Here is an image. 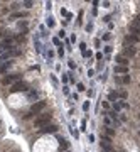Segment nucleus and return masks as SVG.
Wrapping results in <instances>:
<instances>
[{
  "label": "nucleus",
  "mask_w": 140,
  "mask_h": 152,
  "mask_svg": "<svg viewBox=\"0 0 140 152\" xmlns=\"http://www.w3.org/2000/svg\"><path fill=\"white\" fill-rule=\"evenodd\" d=\"M46 105H47V101H37V103H34V105L31 107V110L27 112V115H24V118H25V120H29L31 117H34V115H37L41 110H44V108H46Z\"/></svg>",
  "instance_id": "1"
},
{
  "label": "nucleus",
  "mask_w": 140,
  "mask_h": 152,
  "mask_svg": "<svg viewBox=\"0 0 140 152\" xmlns=\"http://www.w3.org/2000/svg\"><path fill=\"white\" fill-rule=\"evenodd\" d=\"M51 118H52L51 113H42L41 117H37L34 120V127L35 128H39V127H47V123L51 122Z\"/></svg>",
  "instance_id": "2"
},
{
  "label": "nucleus",
  "mask_w": 140,
  "mask_h": 152,
  "mask_svg": "<svg viewBox=\"0 0 140 152\" xmlns=\"http://www.w3.org/2000/svg\"><path fill=\"white\" fill-rule=\"evenodd\" d=\"M29 90V84L25 81H17L10 86V93H19V91H27Z\"/></svg>",
  "instance_id": "3"
},
{
  "label": "nucleus",
  "mask_w": 140,
  "mask_h": 152,
  "mask_svg": "<svg viewBox=\"0 0 140 152\" xmlns=\"http://www.w3.org/2000/svg\"><path fill=\"white\" fill-rule=\"evenodd\" d=\"M17 81H20V73L3 76V79H2V84H3V86H8V84H12V83H17Z\"/></svg>",
  "instance_id": "4"
},
{
  "label": "nucleus",
  "mask_w": 140,
  "mask_h": 152,
  "mask_svg": "<svg viewBox=\"0 0 140 152\" xmlns=\"http://www.w3.org/2000/svg\"><path fill=\"white\" fill-rule=\"evenodd\" d=\"M12 64H14L12 61H5L3 64H0V75H5V73L12 68Z\"/></svg>",
  "instance_id": "5"
},
{
  "label": "nucleus",
  "mask_w": 140,
  "mask_h": 152,
  "mask_svg": "<svg viewBox=\"0 0 140 152\" xmlns=\"http://www.w3.org/2000/svg\"><path fill=\"white\" fill-rule=\"evenodd\" d=\"M115 61H116V66H127V64H128V59H127L125 56H116Z\"/></svg>",
  "instance_id": "6"
},
{
  "label": "nucleus",
  "mask_w": 140,
  "mask_h": 152,
  "mask_svg": "<svg viewBox=\"0 0 140 152\" xmlns=\"http://www.w3.org/2000/svg\"><path fill=\"white\" fill-rule=\"evenodd\" d=\"M101 145L103 147H106V149H110L111 147V137H108V135H101Z\"/></svg>",
  "instance_id": "7"
},
{
  "label": "nucleus",
  "mask_w": 140,
  "mask_h": 152,
  "mask_svg": "<svg viewBox=\"0 0 140 152\" xmlns=\"http://www.w3.org/2000/svg\"><path fill=\"white\" fill-rule=\"evenodd\" d=\"M58 132V127L56 125H47L42 128V134H56Z\"/></svg>",
  "instance_id": "8"
},
{
  "label": "nucleus",
  "mask_w": 140,
  "mask_h": 152,
  "mask_svg": "<svg viewBox=\"0 0 140 152\" xmlns=\"http://www.w3.org/2000/svg\"><path fill=\"white\" fill-rule=\"evenodd\" d=\"M25 14L24 12H15V14H10L8 15V20H14V19H24Z\"/></svg>",
  "instance_id": "9"
},
{
  "label": "nucleus",
  "mask_w": 140,
  "mask_h": 152,
  "mask_svg": "<svg viewBox=\"0 0 140 152\" xmlns=\"http://www.w3.org/2000/svg\"><path fill=\"white\" fill-rule=\"evenodd\" d=\"M116 75L120 73V75H125V73H128V68L127 66H115V69H113Z\"/></svg>",
  "instance_id": "10"
},
{
  "label": "nucleus",
  "mask_w": 140,
  "mask_h": 152,
  "mask_svg": "<svg viewBox=\"0 0 140 152\" xmlns=\"http://www.w3.org/2000/svg\"><path fill=\"white\" fill-rule=\"evenodd\" d=\"M68 147H69V142L61 137V139H59V151H64V149H68Z\"/></svg>",
  "instance_id": "11"
},
{
  "label": "nucleus",
  "mask_w": 140,
  "mask_h": 152,
  "mask_svg": "<svg viewBox=\"0 0 140 152\" xmlns=\"http://www.w3.org/2000/svg\"><path fill=\"white\" fill-rule=\"evenodd\" d=\"M125 42H127V44H130V42H132V44H137V42H139V37H137V36L128 34V36H127V39H125Z\"/></svg>",
  "instance_id": "12"
},
{
  "label": "nucleus",
  "mask_w": 140,
  "mask_h": 152,
  "mask_svg": "<svg viewBox=\"0 0 140 152\" xmlns=\"http://www.w3.org/2000/svg\"><path fill=\"white\" fill-rule=\"evenodd\" d=\"M123 52H125V56H135V47H125Z\"/></svg>",
  "instance_id": "13"
},
{
  "label": "nucleus",
  "mask_w": 140,
  "mask_h": 152,
  "mask_svg": "<svg viewBox=\"0 0 140 152\" xmlns=\"http://www.w3.org/2000/svg\"><path fill=\"white\" fill-rule=\"evenodd\" d=\"M130 34H137V37H139V36H140V27L130 25Z\"/></svg>",
  "instance_id": "14"
},
{
  "label": "nucleus",
  "mask_w": 140,
  "mask_h": 152,
  "mask_svg": "<svg viewBox=\"0 0 140 152\" xmlns=\"http://www.w3.org/2000/svg\"><path fill=\"white\" fill-rule=\"evenodd\" d=\"M122 83H123V84H128V83H130V76L125 75L123 78H122Z\"/></svg>",
  "instance_id": "15"
},
{
  "label": "nucleus",
  "mask_w": 140,
  "mask_h": 152,
  "mask_svg": "<svg viewBox=\"0 0 140 152\" xmlns=\"http://www.w3.org/2000/svg\"><path fill=\"white\" fill-rule=\"evenodd\" d=\"M133 25H135V27H140V15H137V17H135V20H133Z\"/></svg>",
  "instance_id": "16"
},
{
  "label": "nucleus",
  "mask_w": 140,
  "mask_h": 152,
  "mask_svg": "<svg viewBox=\"0 0 140 152\" xmlns=\"http://www.w3.org/2000/svg\"><path fill=\"white\" fill-rule=\"evenodd\" d=\"M105 132L108 134V137H113V134H115V132H113V128H108V127L105 128Z\"/></svg>",
  "instance_id": "17"
},
{
  "label": "nucleus",
  "mask_w": 140,
  "mask_h": 152,
  "mask_svg": "<svg viewBox=\"0 0 140 152\" xmlns=\"http://www.w3.org/2000/svg\"><path fill=\"white\" fill-rule=\"evenodd\" d=\"M22 5H24L25 8H32V5H34V3H32V2H24Z\"/></svg>",
  "instance_id": "18"
},
{
  "label": "nucleus",
  "mask_w": 140,
  "mask_h": 152,
  "mask_svg": "<svg viewBox=\"0 0 140 152\" xmlns=\"http://www.w3.org/2000/svg\"><path fill=\"white\" fill-rule=\"evenodd\" d=\"M116 96H118V95H116L115 91H111V93L108 95V98H110V100H116Z\"/></svg>",
  "instance_id": "19"
},
{
  "label": "nucleus",
  "mask_w": 140,
  "mask_h": 152,
  "mask_svg": "<svg viewBox=\"0 0 140 152\" xmlns=\"http://www.w3.org/2000/svg\"><path fill=\"white\" fill-rule=\"evenodd\" d=\"M108 115H110V118H113V120H116V112H108Z\"/></svg>",
  "instance_id": "20"
},
{
  "label": "nucleus",
  "mask_w": 140,
  "mask_h": 152,
  "mask_svg": "<svg viewBox=\"0 0 140 152\" xmlns=\"http://www.w3.org/2000/svg\"><path fill=\"white\" fill-rule=\"evenodd\" d=\"M120 108H122V105H120V103H115V105H113V112H118Z\"/></svg>",
  "instance_id": "21"
},
{
  "label": "nucleus",
  "mask_w": 140,
  "mask_h": 152,
  "mask_svg": "<svg viewBox=\"0 0 140 152\" xmlns=\"http://www.w3.org/2000/svg\"><path fill=\"white\" fill-rule=\"evenodd\" d=\"M25 27H27V22H25V20H24V22H20V24H19V29H25Z\"/></svg>",
  "instance_id": "22"
},
{
  "label": "nucleus",
  "mask_w": 140,
  "mask_h": 152,
  "mask_svg": "<svg viewBox=\"0 0 140 152\" xmlns=\"http://www.w3.org/2000/svg\"><path fill=\"white\" fill-rule=\"evenodd\" d=\"M78 91H84V84L83 83H78Z\"/></svg>",
  "instance_id": "23"
},
{
  "label": "nucleus",
  "mask_w": 140,
  "mask_h": 152,
  "mask_svg": "<svg viewBox=\"0 0 140 152\" xmlns=\"http://www.w3.org/2000/svg\"><path fill=\"white\" fill-rule=\"evenodd\" d=\"M101 105H103V108H105V110H110V103H108V101H103Z\"/></svg>",
  "instance_id": "24"
},
{
  "label": "nucleus",
  "mask_w": 140,
  "mask_h": 152,
  "mask_svg": "<svg viewBox=\"0 0 140 152\" xmlns=\"http://www.w3.org/2000/svg\"><path fill=\"white\" fill-rule=\"evenodd\" d=\"M47 25H49V27H54V20H52V19H47Z\"/></svg>",
  "instance_id": "25"
},
{
  "label": "nucleus",
  "mask_w": 140,
  "mask_h": 152,
  "mask_svg": "<svg viewBox=\"0 0 140 152\" xmlns=\"http://www.w3.org/2000/svg\"><path fill=\"white\" fill-rule=\"evenodd\" d=\"M79 49L84 52V51H86V44H83V42H81V44H79Z\"/></svg>",
  "instance_id": "26"
},
{
  "label": "nucleus",
  "mask_w": 140,
  "mask_h": 152,
  "mask_svg": "<svg viewBox=\"0 0 140 152\" xmlns=\"http://www.w3.org/2000/svg\"><path fill=\"white\" fill-rule=\"evenodd\" d=\"M88 108H90V103H88V101H86V103H84V105H83V110H84V112H88Z\"/></svg>",
  "instance_id": "27"
},
{
  "label": "nucleus",
  "mask_w": 140,
  "mask_h": 152,
  "mask_svg": "<svg viewBox=\"0 0 140 152\" xmlns=\"http://www.w3.org/2000/svg\"><path fill=\"white\" fill-rule=\"evenodd\" d=\"M83 56H84V58H90V56H91V52H90V51H84V52H83Z\"/></svg>",
  "instance_id": "28"
},
{
  "label": "nucleus",
  "mask_w": 140,
  "mask_h": 152,
  "mask_svg": "<svg viewBox=\"0 0 140 152\" xmlns=\"http://www.w3.org/2000/svg\"><path fill=\"white\" fill-rule=\"evenodd\" d=\"M101 39H103V41H108V39H110V34H103V37Z\"/></svg>",
  "instance_id": "29"
}]
</instances>
